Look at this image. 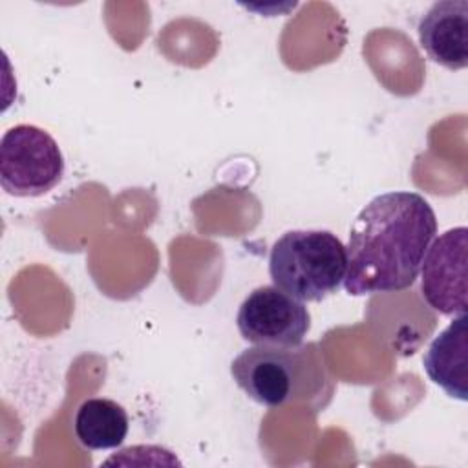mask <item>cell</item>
I'll list each match as a JSON object with an SVG mask.
<instances>
[{
  "instance_id": "7",
  "label": "cell",
  "mask_w": 468,
  "mask_h": 468,
  "mask_svg": "<svg viewBox=\"0 0 468 468\" xmlns=\"http://www.w3.org/2000/svg\"><path fill=\"white\" fill-rule=\"evenodd\" d=\"M420 48L439 66L463 69L468 66V2L441 0L430 5L417 26Z\"/></svg>"
},
{
  "instance_id": "3",
  "label": "cell",
  "mask_w": 468,
  "mask_h": 468,
  "mask_svg": "<svg viewBox=\"0 0 468 468\" xmlns=\"http://www.w3.org/2000/svg\"><path fill=\"white\" fill-rule=\"evenodd\" d=\"M346 245L329 230H289L271 247L272 283L300 302H322L346 278Z\"/></svg>"
},
{
  "instance_id": "1",
  "label": "cell",
  "mask_w": 468,
  "mask_h": 468,
  "mask_svg": "<svg viewBox=\"0 0 468 468\" xmlns=\"http://www.w3.org/2000/svg\"><path fill=\"white\" fill-rule=\"evenodd\" d=\"M435 234V212L420 194L395 190L375 196L349 230L344 278L347 294L399 292L411 287Z\"/></svg>"
},
{
  "instance_id": "5",
  "label": "cell",
  "mask_w": 468,
  "mask_h": 468,
  "mask_svg": "<svg viewBox=\"0 0 468 468\" xmlns=\"http://www.w3.org/2000/svg\"><path fill=\"white\" fill-rule=\"evenodd\" d=\"M236 325L243 340L254 346L296 347L311 327V314L303 302L276 285H261L241 302Z\"/></svg>"
},
{
  "instance_id": "6",
  "label": "cell",
  "mask_w": 468,
  "mask_h": 468,
  "mask_svg": "<svg viewBox=\"0 0 468 468\" xmlns=\"http://www.w3.org/2000/svg\"><path fill=\"white\" fill-rule=\"evenodd\" d=\"M468 229L453 227L430 243L420 271V292L426 303L444 316L466 314Z\"/></svg>"
},
{
  "instance_id": "9",
  "label": "cell",
  "mask_w": 468,
  "mask_h": 468,
  "mask_svg": "<svg viewBox=\"0 0 468 468\" xmlns=\"http://www.w3.org/2000/svg\"><path fill=\"white\" fill-rule=\"evenodd\" d=\"M128 413L112 399L84 400L73 420L77 441L88 450H112L122 444L128 435Z\"/></svg>"
},
{
  "instance_id": "2",
  "label": "cell",
  "mask_w": 468,
  "mask_h": 468,
  "mask_svg": "<svg viewBox=\"0 0 468 468\" xmlns=\"http://www.w3.org/2000/svg\"><path fill=\"white\" fill-rule=\"evenodd\" d=\"M230 375L249 399L267 408L303 404L318 411L329 404L335 391L333 377L314 342L243 349L232 360Z\"/></svg>"
},
{
  "instance_id": "8",
  "label": "cell",
  "mask_w": 468,
  "mask_h": 468,
  "mask_svg": "<svg viewBox=\"0 0 468 468\" xmlns=\"http://www.w3.org/2000/svg\"><path fill=\"white\" fill-rule=\"evenodd\" d=\"M422 367L452 399L468 400V316L459 314L430 344Z\"/></svg>"
},
{
  "instance_id": "4",
  "label": "cell",
  "mask_w": 468,
  "mask_h": 468,
  "mask_svg": "<svg viewBox=\"0 0 468 468\" xmlns=\"http://www.w3.org/2000/svg\"><path fill=\"white\" fill-rule=\"evenodd\" d=\"M58 143L35 124L11 126L0 141V185L15 197H38L64 176Z\"/></svg>"
}]
</instances>
